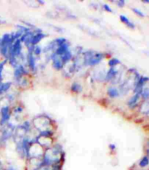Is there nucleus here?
I'll return each mask as SVG.
<instances>
[{
    "label": "nucleus",
    "mask_w": 149,
    "mask_h": 170,
    "mask_svg": "<svg viewBox=\"0 0 149 170\" xmlns=\"http://www.w3.org/2000/svg\"><path fill=\"white\" fill-rule=\"evenodd\" d=\"M148 77H142V76H140V78L138 80V82H136V84L134 85V92L140 94L141 91L144 86V84L148 82Z\"/></svg>",
    "instance_id": "obj_8"
},
{
    "label": "nucleus",
    "mask_w": 149,
    "mask_h": 170,
    "mask_svg": "<svg viewBox=\"0 0 149 170\" xmlns=\"http://www.w3.org/2000/svg\"><path fill=\"white\" fill-rule=\"evenodd\" d=\"M60 57H61V60L63 61V62L66 63L67 62H69L72 58V53H71L70 50H68L67 52H66L60 56Z\"/></svg>",
    "instance_id": "obj_15"
},
{
    "label": "nucleus",
    "mask_w": 149,
    "mask_h": 170,
    "mask_svg": "<svg viewBox=\"0 0 149 170\" xmlns=\"http://www.w3.org/2000/svg\"><path fill=\"white\" fill-rule=\"evenodd\" d=\"M139 98H140V94H139V93H135V95L132 96L130 98V100H128V105L131 108L135 107L136 105H138V101H139Z\"/></svg>",
    "instance_id": "obj_11"
},
{
    "label": "nucleus",
    "mask_w": 149,
    "mask_h": 170,
    "mask_svg": "<svg viewBox=\"0 0 149 170\" xmlns=\"http://www.w3.org/2000/svg\"><path fill=\"white\" fill-rule=\"evenodd\" d=\"M32 49H33V46H30L29 50H28V54H27V62L29 65L30 68L32 71H35L36 68V63H35V59L33 56V52H32Z\"/></svg>",
    "instance_id": "obj_9"
},
{
    "label": "nucleus",
    "mask_w": 149,
    "mask_h": 170,
    "mask_svg": "<svg viewBox=\"0 0 149 170\" xmlns=\"http://www.w3.org/2000/svg\"><path fill=\"white\" fill-rule=\"evenodd\" d=\"M45 37H46V35L44 33H39L33 35V37L32 38V45L34 46V45L37 44Z\"/></svg>",
    "instance_id": "obj_14"
},
{
    "label": "nucleus",
    "mask_w": 149,
    "mask_h": 170,
    "mask_svg": "<svg viewBox=\"0 0 149 170\" xmlns=\"http://www.w3.org/2000/svg\"><path fill=\"white\" fill-rule=\"evenodd\" d=\"M7 170H15V169H13V168H12V167H11V168H9V169H7Z\"/></svg>",
    "instance_id": "obj_31"
},
{
    "label": "nucleus",
    "mask_w": 149,
    "mask_h": 170,
    "mask_svg": "<svg viewBox=\"0 0 149 170\" xmlns=\"http://www.w3.org/2000/svg\"><path fill=\"white\" fill-rule=\"evenodd\" d=\"M120 63V61L119 59H117V58H112L111 60H109L108 61V66L111 67H114L116 65H118Z\"/></svg>",
    "instance_id": "obj_21"
},
{
    "label": "nucleus",
    "mask_w": 149,
    "mask_h": 170,
    "mask_svg": "<svg viewBox=\"0 0 149 170\" xmlns=\"http://www.w3.org/2000/svg\"><path fill=\"white\" fill-rule=\"evenodd\" d=\"M132 9H133V11H134V13H136L137 14L139 15V16H141V17H144V16H145V14H144L141 10H139L138 8H134V7H133Z\"/></svg>",
    "instance_id": "obj_27"
},
{
    "label": "nucleus",
    "mask_w": 149,
    "mask_h": 170,
    "mask_svg": "<svg viewBox=\"0 0 149 170\" xmlns=\"http://www.w3.org/2000/svg\"><path fill=\"white\" fill-rule=\"evenodd\" d=\"M0 170H4V167H3V163L0 161Z\"/></svg>",
    "instance_id": "obj_30"
},
{
    "label": "nucleus",
    "mask_w": 149,
    "mask_h": 170,
    "mask_svg": "<svg viewBox=\"0 0 149 170\" xmlns=\"http://www.w3.org/2000/svg\"><path fill=\"white\" fill-rule=\"evenodd\" d=\"M140 96H142L146 100L148 98V87H145V88H142V90L141 91V93H140Z\"/></svg>",
    "instance_id": "obj_22"
},
{
    "label": "nucleus",
    "mask_w": 149,
    "mask_h": 170,
    "mask_svg": "<svg viewBox=\"0 0 149 170\" xmlns=\"http://www.w3.org/2000/svg\"></svg>",
    "instance_id": "obj_34"
},
{
    "label": "nucleus",
    "mask_w": 149,
    "mask_h": 170,
    "mask_svg": "<svg viewBox=\"0 0 149 170\" xmlns=\"http://www.w3.org/2000/svg\"><path fill=\"white\" fill-rule=\"evenodd\" d=\"M104 53H101V52H94L93 56L90 57V59L89 60V62L87 63V65L89 66H94L97 65L99 62H100L101 60L104 58Z\"/></svg>",
    "instance_id": "obj_6"
},
{
    "label": "nucleus",
    "mask_w": 149,
    "mask_h": 170,
    "mask_svg": "<svg viewBox=\"0 0 149 170\" xmlns=\"http://www.w3.org/2000/svg\"><path fill=\"white\" fill-rule=\"evenodd\" d=\"M2 146V141H1V140H0V147Z\"/></svg>",
    "instance_id": "obj_32"
},
{
    "label": "nucleus",
    "mask_w": 149,
    "mask_h": 170,
    "mask_svg": "<svg viewBox=\"0 0 149 170\" xmlns=\"http://www.w3.org/2000/svg\"><path fill=\"white\" fill-rule=\"evenodd\" d=\"M14 127L12 125H7L2 131V136H1V141H6L10 137L13 135V134L14 132Z\"/></svg>",
    "instance_id": "obj_3"
},
{
    "label": "nucleus",
    "mask_w": 149,
    "mask_h": 170,
    "mask_svg": "<svg viewBox=\"0 0 149 170\" xmlns=\"http://www.w3.org/2000/svg\"><path fill=\"white\" fill-rule=\"evenodd\" d=\"M5 63H6V60H4V62L0 63V83L2 82V80H3V71H4Z\"/></svg>",
    "instance_id": "obj_24"
},
{
    "label": "nucleus",
    "mask_w": 149,
    "mask_h": 170,
    "mask_svg": "<svg viewBox=\"0 0 149 170\" xmlns=\"http://www.w3.org/2000/svg\"><path fill=\"white\" fill-rule=\"evenodd\" d=\"M69 50V44L67 43V42H65L64 44L60 45V47L56 48V51L54 53H56V55H59V56H61L63 53H65L66 52H67Z\"/></svg>",
    "instance_id": "obj_12"
},
{
    "label": "nucleus",
    "mask_w": 149,
    "mask_h": 170,
    "mask_svg": "<svg viewBox=\"0 0 149 170\" xmlns=\"http://www.w3.org/2000/svg\"><path fill=\"white\" fill-rule=\"evenodd\" d=\"M37 142L40 146H42V147H49V146L52 145V140L51 136L40 134V136L37 137Z\"/></svg>",
    "instance_id": "obj_4"
},
{
    "label": "nucleus",
    "mask_w": 149,
    "mask_h": 170,
    "mask_svg": "<svg viewBox=\"0 0 149 170\" xmlns=\"http://www.w3.org/2000/svg\"><path fill=\"white\" fill-rule=\"evenodd\" d=\"M34 170H52V166L49 165H40Z\"/></svg>",
    "instance_id": "obj_25"
},
{
    "label": "nucleus",
    "mask_w": 149,
    "mask_h": 170,
    "mask_svg": "<svg viewBox=\"0 0 149 170\" xmlns=\"http://www.w3.org/2000/svg\"><path fill=\"white\" fill-rule=\"evenodd\" d=\"M141 112L142 113H144V114L148 113V100H145L142 105Z\"/></svg>",
    "instance_id": "obj_19"
},
{
    "label": "nucleus",
    "mask_w": 149,
    "mask_h": 170,
    "mask_svg": "<svg viewBox=\"0 0 149 170\" xmlns=\"http://www.w3.org/2000/svg\"><path fill=\"white\" fill-rule=\"evenodd\" d=\"M32 52L36 55H39L41 53V48L38 47V46H36V47H33V49H32Z\"/></svg>",
    "instance_id": "obj_26"
},
{
    "label": "nucleus",
    "mask_w": 149,
    "mask_h": 170,
    "mask_svg": "<svg viewBox=\"0 0 149 170\" xmlns=\"http://www.w3.org/2000/svg\"><path fill=\"white\" fill-rule=\"evenodd\" d=\"M60 156H61V150L58 146L49 148L44 154L42 163L41 165L52 166L54 164H57L60 162Z\"/></svg>",
    "instance_id": "obj_1"
},
{
    "label": "nucleus",
    "mask_w": 149,
    "mask_h": 170,
    "mask_svg": "<svg viewBox=\"0 0 149 170\" xmlns=\"http://www.w3.org/2000/svg\"><path fill=\"white\" fill-rule=\"evenodd\" d=\"M11 83L10 82H6V83H0V93L7 91L8 89L10 88Z\"/></svg>",
    "instance_id": "obj_18"
},
{
    "label": "nucleus",
    "mask_w": 149,
    "mask_h": 170,
    "mask_svg": "<svg viewBox=\"0 0 149 170\" xmlns=\"http://www.w3.org/2000/svg\"><path fill=\"white\" fill-rule=\"evenodd\" d=\"M0 94H1V93H0Z\"/></svg>",
    "instance_id": "obj_33"
},
{
    "label": "nucleus",
    "mask_w": 149,
    "mask_h": 170,
    "mask_svg": "<svg viewBox=\"0 0 149 170\" xmlns=\"http://www.w3.org/2000/svg\"><path fill=\"white\" fill-rule=\"evenodd\" d=\"M52 62H53V67L54 68H56V70H60L63 68L64 62L61 60L60 56L56 55V53H54L52 55Z\"/></svg>",
    "instance_id": "obj_7"
},
{
    "label": "nucleus",
    "mask_w": 149,
    "mask_h": 170,
    "mask_svg": "<svg viewBox=\"0 0 149 170\" xmlns=\"http://www.w3.org/2000/svg\"><path fill=\"white\" fill-rule=\"evenodd\" d=\"M108 95L110 96V97L114 98V97H118V96H119V92L115 87H110V88H108Z\"/></svg>",
    "instance_id": "obj_17"
},
{
    "label": "nucleus",
    "mask_w": 149,
    "mask_h": 170,
    "mask_svg": "<svg viewBox=\"0 0 149 170\" xmlns=\"http://www.w3.org/2000/svg\"><path fill=\"white\" fill-rule=\"evenodd\" d=\"M10 109L8 106H4L1 110V120L0 124L1 125H4L8 121V120L10 118Z\"/></svg>",
    "instance_id": "obj_5"
},
{
    "label": "nucleus",
    "mask_w": 149,
    "mask_h": 170,
    "mask_svg": "<svg viewBox=\"0 0 149 170\" xmlns=\"http://www.w3.org/2000/svg\"><path fill=\"white\" fill-rule=\"evenodd\" d=\"M103 6H104V8L106 10V11H108V12H113V10L111 9V7H109L108 6V4H103Z\"/></svg>",
    "instance_id": "obj_28"
},
{
    "label": "nucleus",
    "mask_w": 149,
    "mask_h": 170,
    "mask_svg": "<svg viewBox=\"0 0 149 170\" xmlns=\"http://www.w3.org/2000/svg\"><path fill=\"white\" fill-rule=\"evenodd\" d=\"M120 19H121V21L123 22H124L125 24H126L127 26L129 27H131V28H134L135 27V25H134L133 22H131L129 19H128L127 17H125L124 15H120Z\"/></svg>",
    "instance_id": "obj_16"
},
{
    "label": "nucleus",
    "mask_w": 149,
    "mask_h": 170,
    "mask_svg": "<svg viewBox=\"0 0 149 170\" xmlns=\"http://www.w3.org/2000/svg\"><path fill=\"white\" fill-rule=\"evenodd\" d=\"M117 72H118V71L116 70L114 67H111V68L108 71V72L106 73V75H105V80L108 81H108H111L112 79L115 76Z\"/></svg>",
    "instance_id": "obj_13"
},
{
    "label": "nucleus",
    "mask_w": 149,
    "mask_h": 170,
    "mask_svg": "<svg viewBox=\"0 0 149 170\" xmlns=\"http://www.w3.org/2000/svg\"><path fill=\"white\" fill-rule=\"evenodd\" d=\"M71 90H72L74 92L79 93L82 91V87L81 85H79L78 83H74V84L72 85V86H71Z\"/></svg>",
    "instance_id": "obj_20"
},
{
    "label": "nucleus",
    "mask_w": 149,
    "mask_h": 170,
    "mask_svg": "<svg viewBox=\"0 0 149 170\" xmlns=\"http://www.w3.org/2000/svg\"><path fill=\"white\" fill-rule=\"evenodd\" d=\"M117 4L119 5V7H123L124 4H125V2L123 1V0H121V1H119V2H117Z\"/></svg>",
    "instance_id": "obj_29"
},
{
    "label": "nucleus",
    "mask_w": 149,
    "mask_h": 170,
    "mask_svg": "<svg viewBox=\"0 0 149 170\" xmlns=\"http://www.w3.org/2000/svg\"><path fill=\"white\" fill-rule=\"evenodd\" d=\"M148 164V157L145 156V157H143L141 159V161L139 163V165H140V167H146Z\"/></svg>",
    "instance_id": "obj_23"
},
{
    "label": "nucleus",
    "mask_w": 149,
    "mask_h": 170,
    "mask_svg": "<svg viewBox=\"0 0 149 170\" xmlns=\"http://www.w3.org/2000/svg\"><path fill=\"white\" fill-rule=\"evenodd\" d=\"M34 126L37 128L38 130L41 131V133L43 132H47V131H52L51 128V120L46 115H39L34 119L33 120Z\"/></svg>",
    "instance_id": "obj_2"
},
{
    "label": "nucleus",
    "mask_w": 149,
    "mask_h": 170,
    "mask_svg": "<svg viewBox=\"0 0 149 170\" xmlns=\"http://www.w3.org/2000/svg\"><path fill=\"white\" fill-rule=\"evenodd\" d=\"M26 73V71L24 69V67H22V65H18L14 71V77L15 79L18 80L22 77L23 75Z\"/></svg>",
    "instance_id": "obj_10"
}]
</instances>
